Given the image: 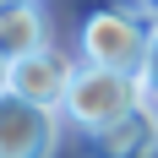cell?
Wrapping results in <instances>:
<instances>
[{
    "mask_svg": "<svg viewBox=\"0 0 158 158\" xmlns=\"http://www.w3.org/2000/svg\"><path fill=\"white\" fill-rule=\"evenodd\" d=\"M136 11H142L147 22H158V0H136Z\"/></svg>",
    "mask_w": 158,
    "mask_h": 158,
    "instance_id": "ba28073f",
    "label": "cell"
},
{
    "mask_svg": "<svg viewBox=\"0 0 158 158\" xmlns=\"http://www.w3.org/2000/svg\"><path fill=\"white\" fill-rule=\"evenodd\" d=\"M87 153L93 158H158V114L136 104L120 126L87 136Z\"/></svg>",
    "mask_w": 158,
    "mask_h": 158,
    "instance_id": "5b68a950",
    "label": "cell"
},
{
    "mask_svg": "<svg viewBox=\"0 0 158 158\" xmlns=\"http://www.w3.org/2000/svg\"><path fill=\"white\" fill-rule=\"evenodd\" d=\"M55 147H60V114L16 93H0V158H55Z\"/></svg>",
    "mask_w": 158,
    "mask_h": 158,
    "instance_id": "3957f363",
    "label": "cell"
},
{
    "mask_svg": "<svg viewBox=\"0 0 158 158\" xmlns=\"http://www.w3.org/2000/svg\"><path fill=\"white\" fill-rule=\"evenodd\" d=\"M38 49H49L44 11H38V6H6V11H0V55H6V60H27Z\"/></svg>",
    "mask_w": 158,
    "mask_h": 158,
    "instance_id": "8992f818",
    "label": "cell"
},
{
    "mask_svg": "<svg viewBox=\"0 0 158 158\" xmlns=\"http://www.w3.org/2000/svg\"><path fill=\"white\" fill-rule=\"evenodd\" d=\"M142 87L158 93V22H153V38H147V60H142Z\"/></svg>",
    "mask_w": 158,
    "mask_h": 158,
    "instance_id": "52a82bcc",
    "label": "cell"
},
{
    "mask_svg": "<svg viewBox=\"0 0 158 158\" xmlns=\"http://www.w3.org/2000/svg\"><path fill=\"white\" fill-rule=\"evenodd\" d=\"M142 104V77H120V71H98V65H82L77 87L65 98V120L82 131V136H98V131L120 126L131 109Z\"/></svg>",
    "mask_w": 158,
    "mask_h": 158,
    "instance_id": "7a4b0ae2",
    "label": "cell"
},
{
    "mask_svg": "<svg viewBox=\"0 0 158 158\" xmlns=\"http://www.w3.org/2000/svg\"><path fill=\"white\" fill-rule=\"evenodd\" d=\"M147 38H153V22L131 6H104L82 22V65H98V71H120V77H142L147 60Z\"/></svg>",
    "mask_w": 158,
    "mask_h": 158,
    "instance_id": "6da1fadb",
    "label": "cell"
},
{
    "mask_svg": "<svg viewBox=\"0 0 158 158\" xmlns=\"http://www.w3.org/2000/svg\"><path fill=\"white\" fill-rule=\"evenodd\" d=\"M6 82H11V60L0 55V93H6Z\"/></svg>",
    "mask_w": 158,
    "mask_h": 158,
    "instance_id": "9c48e42d",
    "label": "cell"
},
{
    "mask_svg": "<svg viewBox=\"0 0 158 158\" xmlns=\"http://www.w3.org/2000/svg\"><path fill=\"white\" fill-rule=\"evenodd\" d=\"M82 65L71 60V55H60V49H38V55H27V60H11V82H6V93L27 98V104H38V109H65V98H71V87H77Z\"/></svg>",
    "mask_w": 158,
    "mask_h": 158,
    "instance_id": "277c9868",
    "label": "cell"
},
{
    "mask_svg": "<svg viewBox=\"0 0 158 158\" xmlns=\"http://www.w3.org/2000/svg\"><path fill=\"white\" fill-rule=\"evenodd\" d=\"M6 6H38V0H0V11H6Z\"/></svg>",
    "mask_w": 158,
    "mask_h": 158,
    "instance_id": "30bf717a",
    "label": "cell"
}]
</instances>
